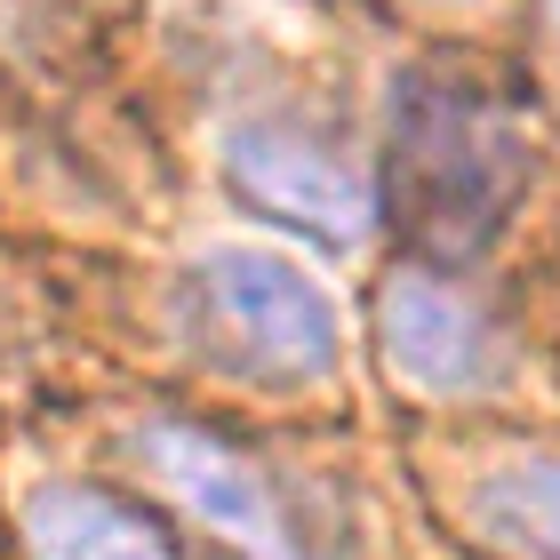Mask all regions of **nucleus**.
<instances>
[{"mask_svg": "<svg viewBox=\"0 0 560 560\" xmlns=\"http://www.w3.org/2000/svg\"><path fill=\"white\" fill-rule=\"evenodd\" d=\"M528 192V137L472 72L417 65L393 81V200L424 265L480 257Z\"/></svg>", "mask_w": 560, "mask_h": 560, "instance_id": "nucleus-1", "label": "nucleus"}, {"mask_svg": "<svg viewBox=\"0 0 560 560\" xmlns=\"http://www.w3.org/2000/svg\"><path fill=\"white\" fill-rule=\"evenodd\" d=\"M176 337L241 385H320L345 361L328 289L272 248H209L176 280Z\"/></svg>", "mask_w": 560, "mask_h": 560, "instance_id": "nucleus-2", "label": "nucleus"}, {"mask_svg": "<svg viewBox=\"0 0 560 560\" xmlns=\"http://www.w3.org/2000/svg\"><path fill=\"white\" fill-rule=\"evenodd\" d=\"M224 176L257 200V209L304 224V233L352 248L376 224V185L369 168L345 152L337 129H320V120L304 113H257L241 120L233 137H224Z\"/></svg>", "mask_w": 560, "mask_h": 560, "instance_id": "nucleus-3", "label": "nucleus"}, {"mask_svg": "<svg viewBox=\"0 0 560 560\" xmlns=\"http://www.w3.org/2000/svg\"><path fill=\"white\" fill-rule=\"evenodd\" d=\"M376 320H385L393 376L417 385V393H432V400L497 393L504 369H513V345H504L497 313L448 265H400L385 280V296H376Z\"/></svg>", "mask_w": 560, "mask_h": 560, "instance_id": "nucleus-4", "label": "nucleus"}, {"mask_svg": "<svg viewBox=\"0 0 560 560\" xmlns=\"http://www.w3.org/2000/svg\"><path fill=\"white\" fill-rule=\"evenodd\" d=\"M129 448L152 465V480L185 504L192 521H209L217 537H233L248 560H304L296 552V528L280 513L272 480L248 465L233 441H217V432H200L185 417H144L129 432Z\"/></svg>", "mask_w": 560, "mask_h": 560, "instance_id": "nucleus-5", "label": "nucleus"}, {"mask_svg": "<svg viewBox=\"0 0 560 560\" xmlns=\"http://www.w3.org/2000/svg\"><path fill=\"white\" fill-rule=\"evenodd\" d=\"M24 537H33V560H168L144 513H129L105 489H72V480L24 504Z\"/></svg>", "mask_w": 560, "mask_h": 560, "instance_id": "nucleus-6", "label": "nucleus"}, {"mask_svg": "<svg viewBox=\"0 0 560 560\" xmlns=\"http://www.w3.org/2000/svg\"><path fill=\"white\" fill-rule=\"evenodd\" d=\"M472 528L504 560H560V456H513L465 489Z\"/></svg>", "mask_w": 560, "mask_h": 560, "instance_id": "nucleus-7", "label": "nucleus"}, {"mask_svg": "<svg viewBox=\"0 0 560 560\" xmlns=\"http://www.w3.org/2000/svg\"><path fill=\"white\" fill-rule=\"evenodd\" d=\"M545 40H552V57H560V0H545Z\"/></svg>", "mask_w": 560, "mask_h": 560, "instance_id": "nucleus-8", "label": "nucleus"}, {"mask_svg": "<svg viewBox=\"0 0 560 560\" xmlns=\"http://www.w3.org/2000/svg\"><path fill=\"white\" fill-rule=\"evenodd\" d=\"M448 9H456V0H448Z\"/></svg>", "mask_w": 560, "mask_h": 560, "instance_id": "nucleus-9", "label": "nucleus"}]
</instances>
